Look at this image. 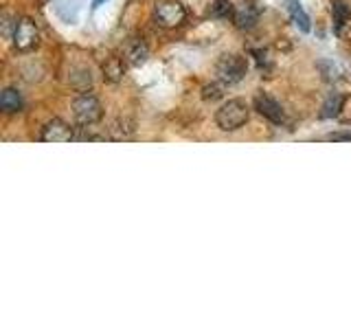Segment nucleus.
I'll return each mask as SVG.
<instances>
[{
	"label": "nucleus",
	"instance_id": "obj_9",
	"mask_svg": "<svg viewBox=\"0 0 351 329\" xmlns=\"http://www.w3.org/2000/svg\"><path fill=\"white\" fill-rule=\"evenodd\" d=\"M147 58H149V49H147V44L143 42V40H134V42H130L128 47H125L123 60H125L130 66H141V64H145Z\"/></svg>",
	"mask_w": 351,
	"mask_h": 329
},
{
	"label": "nucleus",
	"instance_id": "obj_2",
	"mask_svg": "<svg viewBox=\"0 0 351 329\" xmlns=\"http://www.w3.org/2000/svg\"><path fill=\"white\" fill-rule=\"evenodd\" d=\"M73 117H75L77 123L84 125V127L95 125V123H99V121L104 119V106L95 95L82 93L73 101Z\"/></svg>",
	"mask_w": 351,
	"mask_h": 329
},
{
	"label": "nucleus",
	"instance_id": "obj_14",
	"mask_svg": "<svg viewBox=\"0 0 351 329\" xmlns=\"http://www.w3.org/2000/svg\"><path fill=\"white\" fill-rule=\"evenodd\" d=\"M343 103H345V97L338 95V93H332L327 97V101L323 103V110H321V119H334L340 114V110H343Z\"/></svg>",
	"mask_w": 351,
	"mask_h": 329
},
{
	"label": "nucleus",
	"instance_id": "obj_8",
	"mask_svg": "<svg viewBox=\"0 0 351 329\" xmlns=\"http://www.w3.org/2000/svg\"><path fill=\"white\" fill-rule=\"evenodd\" d=\"M233 20H235V27L237 29L250 31L252 27L257 25V20H259V9L252 5V3H241L239 7H235Z\"/></svg>",
	"mask_w": 351,
	"mask_h": 329
},
{
	"label": "nucleus",
	"instance_id": "obj_17",
	"mask_svg": "<svg viewBox=\"0 0 351 329\" xmlns=\"http://www.w3.org/2000/svg\"><path fill=\"white\" fill-rule=\"evenodd\" d=\"M318 71H321L325 82H336V80H340V75H343L340 66L334 64L332 60H321V62H318Z\"/></svg>",
	"mask_w": 351,
	"mask_h": 329
},
{
	"label": "nucleus",
	"instance_id": "obj_3",
	"mask_svg": "<svg viewBox=\"0 0 351 329\" xmlns=\"http://www.w3.org/2000/svg\"><path fill=\"white\" fill-rule=\"evenodd\" d=\"M186 20V9L180 0H158L154 5V22L160 29H176Z\"/></svg>",
	"mask_w": 351,
	"mask_h": 329
},
{
	"label": "nucleus",
	"instance_id": "obj_11",
	"mask_svg": "<svg viewBox=\"0 0 351 329\" xmlns=\"http://www.w3.org/2000/svg\"><path fill=\"white\" fill-rule=\"evenodd\" d=\"M22 106H25V101H22V97L16 88H5L3 95H0V110H3L5 114H16L22 110Z\"/></svg>",
	"mask_w": 351,
	"mask_h": 329
},
{
	"label": "nucleus",
	"instance_id": "obj_19",
	"mask_svg": "<svg viewBox=\"0 0 351 329\" xmlns=\"http://www.w3.org/2000/svg\"><path fill=\"white\" fill-rule=\"evenodd\" d=\"M16 27H18V18H16V20H14V18H9V16H5V18H3V36H5L7 40L14 38Z\"/></svg>",
	"mask_w": 351,
	"mask_h": 329
},
{
	"label": "nucleus",
	"instance_id": "obj_12",
	"mask_svg": "<svg viewBox=\"0 0 351 329\" xmlns=\"http://www.w3.org/2000/svg\"><path fill=\"white\" fill-rule=\"evenodd\" d=\"M69 82H71V88H75L77 93H88L93 86V75L88 69H73Z\"/></svg>",
	"mask_w": 351,
	"mask_h": 329
},
{
	"label": "nucleus",
	"instance_id": "obj_10",
	"mask_svg": "<svg viewBox=\"0 0 351 329\" xmlns=\"http://www.w3.org/2000/svg\"><path fill=\"white\" fill-rule=\"evenodd\" d=\"M101 73L108 84H119L125 75V64L121 58H108L101 66Z\"/></svg>",
	"mask_w": 351,
	"mask_h": 329
},
{
	"label": "nucleus",
	"instance_id": "obj_5",
	"mask_svg": "<svg viewBox=\"0 0 351 329\" xmlns=\"http://www.w3.org/2000/svg\"><path fill=\"white\" fill-rule=\"evenodd\" d=\"M11 42H14L16 51H20V53H29L33 49H38L40 47V29H38V25L31 18H20Z\"/></svg>",
	"mask_w": 351,
	"mask_h": 329
},
{
	"label": "nucleus",
	"instance_id": "obj_7",
	"mask_svg": "<svg viewBox=\"0 0 351 329\" xmlns=\"http://www.w3.org/2000/svg\"><path fill=\"white\" fill-rule=\"evenodd\" d=\"M40 138L44 143H71L75 138V132L69 123H64L62 119H53L42 127Z\"/></svg>",
	"mask_w": 351,
	"mask_h": 329
},
{
	"label": "nucleus",
	"instance_id": "obj_1",
	"mask_svg": "<svg viewBox=\"0 0 351 329\" xmlns=\"http://www.w3.org/2000/svg\"><path fill=\"white\" fill-rule=\"evenodd\" d=\"M248 121V106L241 99H230L217 110L215 123L222 132H235Z\"/></svg>",
	"mask_w": 351,
	"mask_h": 329
},
{
	"label": "nucleus",
	"instance_id": "obj_15",
	"mask_svg": "<svg viewBox=\"0 0 351 329\" xmlns=\"http://www.w3.org/2000/svg\"><path fill=\"white\" fill-rule=\"evenodd\" d=\"M233 14H235V7L230 0H215V3L208 7V16L211 18L224 20V18H233Z\"/></svg>",
	"mask_w": 351,
	"mask_h": 329
},
{
	"label": "nucleus",
	"instance_id": "obj_20",
	"mask_svg": "<svg viewBox=\"0 0 351 329\" xmlns=\"http://www.w3.org/2000/svg\"><path fill=\"white\" fill-rule=\"evenodd\" d=\"M329 138L332 141H351V132L349 134H329Z\"/></svg>",
	"mask_w": 351,
	"mask_h": 329
},
{
	"label": "nucleus",
	"instance_id": "obj_13",
	"mask_svg": "<svg viewBox=\"0 0 351 329\" xmlns=\"http://www.w3.org/2000/svg\"><path fill=\"white\" fill-rule=\"evenodd\" d=\"M288 9H290V18H292L294 25L299 27L303 33H310V29H312V25H310V16L305 14L303 7H301L299 3H296V0H290Z\"/></svg>",
	"mask_w": 351,
	"mask_h": 329
},
{
	"label": "nucleus",
	"instance_id": "obj_16",
	"mask_svg": "<svg viewBox=\"0 0 351 329\" xmlns=\"http://www.w3.org/2000/svg\"><path fill=\"white\" fill-rule=\"evenodd\" d=\"M332 14H334V31L340 36V33H343V25L347 22V16H349L343 0H332Z\"/></svg>",
	"mask_w": 351,
	"mask_h": 329
},
{
	"label": "nucleus",
	"instance_id": "obj_18",
	"mask_svg": "<svg viewBox=\"0 0 351 329\" xmlns=\"http://www.w3.org/2000/svg\"><path fill=\"white\" fill-rule=\"evenodd\" d=\"M222 95H224V84H222V82L202 88V97L206 99V101H215V99H219Z\"/></svg>",
	"mask_w": 351,
	"mask_h": 329
},
{
	"label": "nucleus",
	"instance_id": "obj_4",
	"mask_svg": "<svg viewBox=\"0 0 351 329\" xmlns=\"http://www.w3.org/2000/svg\"><path fill=\"white\" fill-rule=\"evenodd\" d=\"M217 80L224 86H235L246 77L248 73V64L241 55H222L215 66Z\"/></svg>",
	"mask_w": 351,
	"mask_h": 329
},
{
	"label": "nucleus",
	"instance_id": "obj_21",
	"mask_svg": "<svg viewBox=\"0 0 351 329\" xmlns=\"http://www.w3.org/2000/svg\"><path fill=\"white\" fill-rule=\"evenodd\" d=\"M108 3V0H93V9L97 11L99 7H101V5H106Z\"/></svg>",
	"mask_w": 351,
	"mask_h": 329
},
{
	"label": "nucleus",
	"instance_id": "obj_6",
	"mask_svg": "<svg viewBox=\"0 0 351 329\" xmlns=\"http://www.w3.org/2000/svg\"><path fill=\"white\" fill-rule=\"evenodd\" d=\"M255 110L263 119H268L270 123H274V125H281L283 121H285V112H283L281 103L277 101V99H272L270 95L259 93L255 97Z\"/></svg>",
	"mask_w": 351,
	"mask_h": 329
}]
</instances>
